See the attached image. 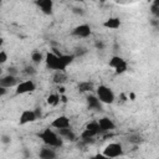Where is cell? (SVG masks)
Listing matches in <instances>:
<instances>
[{"instance_id":"obj_25","label":"cell","mask_w":159,"mask_h":159,"mask_svg":"<svg viewBox=\"0 0 159 159\" xmlns=\"http://www.w3.org/2000/svg\"><path fill=\"white\" fill-rule=\"evenodd\" d=\"M24 72H25L26 75H29V76H34V75H36V70H35L32 66H26L25 70H24Z\"/></svg>"},{"instance_id":"obj_34","label":"cell","mask_w":159,"mask_h":159,"mask_svg":"<svg viewBox=\"0 0 159 159\" xmlns=\"http://www.w3.org/2000/svg\"><path fill=\"white\" fill-rule=\"evenodd\" d=\"M96 47L99 48V50H103L104 48V45H103V42H96Z\"/></svg>"},{"instance_id":"obj_39","label":"cell","mask_w":159,"mask_h":159,"mask_svg":"<svg viewBox=\"0 0 159 159\" xmlns=\"http://www.w3.org/2000/svg\"><path fill=\"white\" fill-rule=\"evenodd\" d=\"M107 159H111V158H107Z\"/></svg>"},{"instance_id":"obj_27","label":"cell","mask_w":159,"mask_h":159,"mask_svg":"<svg viewBox=\"0 0 159 159\" xmlns=\"http://www.w3.org/2000/svg\"><path fill=\"white\" fill-rule=\"evenodd\" d=\"M6 61H7V53L4 50H1L0 51V63H5Z\"/></svg>"},{"instance_id":"obj_13","label":"cell","mask_w":159,"mask_h":159,"mask_svg":"<svg viewBox=\"0 0 159 159\" xmlns=\"http://www.w3.org/2000/svg\"><path fill=\"white\" fill-rule=\"evenodd\" d=\"M98 124H99V129H101V133H104V132H109L112 129H114L116 124L113 123L112 119H109L108 117H103L98 120Z\"/></svg>"},{"instance_id":"obj_29","label":"cell","mask_w":159,"mask_h":159,"mask_svg":"<svg viewBox=\"0 0 159 159\" xmlns=\"http://www.w3.org/2000/svg\"><path fill=\"white\" fill-rule=\"evenodd\" d=\"M72 11H73V14H76V15H80V16L84 15V10H83L82 7H73V9H72Z\"/></svg>"},{"instance_id":"obj_5","label":"cell","mask_w":159,"mask_h":159,"mask_svg":"<svg viewBox=\"0 0 159 159\" xmlns=\"http://www.w3.org/2000/svg\"><path fill=\"white\" fill-rule=\"evenodd\" d=\"M36 89V84L34 81L31 80H26V81H22L20 82L17 86H16V91L15 93L16 94H25V93H31Z\"/></svg>"},{"instance_id":"obj_15","label":"cell","mask_w":159,"mask_h":159,"mask_svg":"<svg viewBox=\"0 0 159 159\" xmlns=\"http://www.w3.org/2000/svg\"><path fill=\"white\" fill-rule=\"evenodd\" d=\"M87 106L89 109H93V111H102V102L98 99L97 96H93V94H89L87 97Z\"/></svg>"},{"instance_id":"obj_8","label":"cell","mask_w":159,"mask_h":159,"mask_svg":"<svg viewBox=\"0 0 159 159\" xmlns=\"http://www.w3.org/2000/svg\"><path fill=\"white\" fill-rule=\"evenodd\" d=\"M45 62L46 66L51 70H55L56 72L58 71V56L53 52H47L45 56Z\"/></svg>"},{"instance_id":"obj_16","label":"cell","mask_w":159,"mask_h":159,"mask_svg":"<svg viewBox=\"0 0 159 159\" xmlns=\"http://www.w3.org/2000/svg\"><path fill=\"white\" fill-rule=\"evenodd\" d=\"M58 135L62 139L70 140V142H75L76 140V134L73 133V130L68 127V128H63V129H58Z\"/></svg>"},{"instance_id":"obj_22","label":"cell","mask_w":159,"mask_h":159,"mask_svg":"<svg viewBox=\"0 0 159 159\" xmlns=\"http://www.w3.org/2000/svg\"><path fill=\"white\" fill-rule=\"evenodd\" d=\"M150 12L154 17L159 19V0H154L150 6Z\"/></svg>"},{"instance_id":"obj_17","label":"cell","mask_w":159,"mask_h":159,"mask_svg":"<svg viewBox=\"0 0 159 159\" xmlns=\"http://www.w3.org/2000/svg\"><path fill=\"white\" fill-rule=\"evenodd\" d=\"M40 159H56V152L48 147V148H42L39 153Z\"/></svg>"},{"instance_id":"obj_32","label":"cell","mask_w":159,"mask_h":159,"mask_svg":"<svg viewBox=\"0 0 159 159\" xmlns=\"http://www.w3.org/2000/svg\"><path fill=\"white\" fill-rule=\"evenodd\" d=\"M34 112H35V114H36V118H37V119H39V118H41L42 113H41V109H40V108H35V109H34Z\"/></svg>"},{"instance_id":"obj_28","label":"cell","mask_w":159,"mask_h":159,"mask_svg":"<svg viewBox=\"0 0 159 159\" xmlns=\"http://www.w3.org/2000/svg\"><path fill=\"white\" fill-rule=\"evenodd\" d=\"M10 142H11V137H10V135H7V134H2V135H1V143H4V144H10Z\"/></svg>"},{"instance_id":"obj_18","label":"cell","mask_w":159,"mask_h":159,"mask_svg":"<svg viewBox=\"0 0 159 159\" xmlns=\"http://www.w3.org/2000/svg\"><path fill=\"white\" fill-rule=\"evenodd\" d=\"M103 26L107 27V29H113V30L119 29V26H120V20H119V17H109V19H107V20L103 22Z\"/></svg>"},{"instance_id":"obj_31","label":"cell","mask_w":159,"mask_h":159,"mask_svg":"<svg viewBox=\"0 0 159 159\" xmlns=\"http://www.w3.org/2000/svg\"><path fill=\"white\" fill-rule=\"evenodd\" d=\"M89 159H107V157L104 154H96V155L91 157Z\"/></svg>"},{"instance_id":"obj_9","label":"cell","mask_w":159,"mask_h":159,"mask_svg":"<svg viewBox=\"0 0 159 159\" xmlns=\"http://www.w3.org/2000/svg\"><path fill=\"white\" fill-rule=\"evenodd\" d=\"M36 119H37V118H36V114H35L34 111L25 109V111H22L21 114H20L19 123H20L21 125H24V124H26V123H32V122H35Z\"/></svg>"},{"instance_id":"obj_14","label":"cell","mask_w":159,"mask_h":159,"mask_svg":"<svg viewBox=\"0 0 159 159\" xmlns=\"http://www.w3.org/2000/svg\"><path fill=\"white\" fill-rule=\"evenodd\" d=\"M36 5L41 9V11L45 15H51L52 14V10H53L52 0H40V1H36Z\"/></svg>"},{"instance_id":"obj_35","label":"cell","mask_w":159,"mask_h":159,"mask_svg":"<svg viewBox=\"0 0 159 159\" xmlns=\"http://www.w3.org/2000/svg\"><path fill=\"white\" fill-rule=\"evenodd\" d=\"M0 94L1 96H5L6 94V88L5 87H0Z\"/></svg>"},{"instance_id":"obj_11","label":"cell","mask_w":159,"mask_h":159,"mask_svg":"<svg viewBox=\"0 0 159 159\" xmlns=\"http://www.w3.org/2000/svg\"><path fill=\"white\" fill-rule=\"evenodd\" d=\"M73 58H75V55H61V56H58V71L65 72L67 66L72 63Z\"/></svg>"},{"instance_id":"obj_10","label":"cell","mask_w":159,"mask_h":159,"mask_svg":"<svg viewBox=\"0 0 159 159\" xmlns=\"http://www.w3.org/2000/svg\"><path fill=\"white\" fill-rule=\"evenodd\" d=\"M51 127L56 128L57 130L58 129H63V128H68L70 127V118L66 117V116H60V117L55 118L51 122Z\"/></svg>"},{"instance_id":"obj_2","label":"cell","mask_w":159,"mask_h":159,"mask_svg":"<svg viewBox=\"0 0 159 159\" xmlns=\"http://www.w3.org/2000/svg\"><path fill=\"white\" fill-rule=\"evenodd\" d=\"M97 97H98V99L102 103H106V104H111V103L114 102V93H113V91L109 87L104 86V84L98 86V88H97Z\"/></svg>"},{"instance_id":"obj_37","label":"cell","mask_w":159,"mask_h":159,"mask_svg":"<svg viewBox=\"0 0 159 159\" xmlns=\"http://www.w3.org/2000/svg\"><path fill=\"white\" fill-rule=\"evenodd\" d=\"M129 98H130L132 101H134V98H135V96H134V93H129Z\"/></svg>"},{"instance_id":"obj_6","label":"cell","mask_w":159,"mask_h":159,"mask_svg":"<svg viewBox=\"0 0 159 159\" xmlns=\"http://www.w3.org/2000/svg\"><path fill=\"white\" fill-rule=\"evenodd\" d=\"M98 133H101V129H99V124L98 122H91L86 125L84 130L82 132L81 134V138L82 139H87V138H93L94 135H97Z\"/></svg>"},{"instance_id":"obj_36","label":"cell","mask_w":159,"mask_h":159,"mask_svg":"<svg viewBox=\"0 0 159 159\" xmlns=\"http://www.w3.org/2000/svg\"><path fill=\"white\" fill-rule=\"evenodd\" d=\"M58 92H60L61 94H63V93H65V88H63L62 86H58Z\"/></svg>"},{"instance_id":"obj_21","label":"cell","mask_w":159,"mask_h":159,"mask_svg":"<svg viewBox=\"0 0 159 159\" xmlns=\"http://www.w3.org/2000/svg\"><path fill=\"white\" fill-rule=\"evenodd\" d=\"M66 81V75H65V72H56L55 75H53V82L56 83V84H62L63 82Z\"/></svg>"},{"instance_id":"obj_23","label":"cell","mask_w":159,"mask_h":159,"mask_svg":"<svg viewBox=\"0 0 159 159\" xmlns=\"http://www.w3.org/2000/svg\"><path fill=\"white\" fill-rule=\"evenodd\" d=\"M31 60H32V62H35V63H40V62H42L45 58H43V55H42L40 51H34V52L31 53Z\"/></svg>"},{"instance_id":"obj_4","label":"cell","mask_w":159,"mask_h":159,"mask_svg":"<svg viewBox=\"0 0 159 159\" xmlns=\"http://www.w3.org/2000/svg\"><path fill=\"white\" fill-rule=\"evenodd\" d=\"M103 154L107 157V158H118V157H122L123 155V148L119 143H109L104 150H103Z\"/></svg>"},{"instance_id":"obj_26","label":"cell","mask_w":159,"mask_h":159,"mask_svg":"<svg viewBox=\"0 0 159 159\" xmlns=\"http://www.w3.org/2000/svg\"><path fill=\"white\" fill-rule=\"evenodd\" d=\"M84 53H87V50H86L84 47H77V48H76L75 57H76V56H82V55H84Z\"/></svg>"},{"instance_id":"obj_12","label":"cell","mask_w":159,"mask_h":159,"mask_svg":"<svg viewBox=\"0 0 159 159\" xmlns=\"http://www.w3.org/2000/svg\"><path fill=\"white\" fill-rule=\"evenodd\" d=\"M20 82L16 78V76H11V75H6L2 76L0 78V87H5V88H10V87H15L17 86Z\"/></svg>"},{"instance_id":"obj_1","label":"cell","mask_w":159,"mask_h":159,"mask_svg":"<svg viewBox=\"0 0 159 159\" xmlns=\"http://www.w3.org/2000/svg\"><path fill=\"white\" fill-rule=\"evenodd\" d=\"M37 135H39L40 139H42V142L45 144H47L51 148H60L63 144V139L57 133H55L52 129H50V128H45Z\"/></svg>"},{"instance_id":"obj_33","label":"cell","mask_w":159,"mask_h":159,"mask_svg":"<svg viewBox=\"0 0 159 159\" xmlns=\"http://www.w3.org/2000/svg\"><path fill=\"white\" fill-rule=\"evenodd\" d=\"M24 157H25V159H29V158L31 157V153H30L29 149H26V148L24 149Z\"/></svg>"},{"instance_id":"obj_30","label":"cell","mask_w":159,"mask_h":159,"mask_svg":"<svg viewBox=\"0 0 159 159\" xmlns=\"http://www.w3.org/2000/svg\"><path fill=\"white\" fill-rule=\"evenodd\" d=\"M16 73H17V71H16V68L15 67H9L7 68V75H11V76H16Z\"/></svg>"},{"instance_id":"obj_20","label":"cell","mask_w":159,"mask_h":159,"mask_svg":"<svg viewBox=\"0 0 159 159\" xmlns=\"http://www.w3.org/2000/svg\"><path fill=\"white\" fill-rule=\"evenodd\" d=\"M60 101H61V96L57 93H52L47 97V103L50 106H57L60 103Z\"/></svg>"},{"instance_id":"obj_38","label":"cell","mask_w":159,"mask_h":159,"mask_svg":"<svg viewBox=\"0 0 159 159\" xmlns=\"http://www.w3.org/2000/svg\"><path fill=\"white\" fill-rule=\"evenodd\" d=\"M61 101H62V102H67V98H66V97L62 94V96H61Z\"/></svg>"},{"instance_id":"obj_7","label":"cell","mask_w":159,"mask_h":159,"mask_svg":"<svg viewBox=\"0 0 159 159\" xmlns=\"http://www.w3.org/2000/svg\"><path fill=\"white\" fill-rule=\"evenodd\" d=\"M71 35H73V36H76V37H87V36L91 35V26L87 25V24L78 25V26H76V27L72 30Z\"/></svg>"},{"instance_id":"obj_24","label":"cell","mask_w":159,"mask_h":159,"mask_svg":"<svg viewBox=\"0 0 159 159\" xmlns=\"http://www.w3.org/2000/svg\"><path fill=\"white\" fill-rule=\"evenodd\" d=\"M128 140L130 142V143H134V144H138V143H140L142 142V137L140 135H130L129 138H128Z\"/></svg>"},{"instance_id":"obj_3","label":"cell","mask_w":159,"mask_h":159,"mask_svg":"<svg viewBox=\"0 0 159 159\" xmlns=\"http://www.w3.org/2000/svg\"><path fill=\"white\" fill-rule=\"evenodd\" d=\"M108 65H109V67L114 68V72H116L117 75H120V73L125 72L127 68H128V65H127L125 60L122 58L120 56H113V57L109 60V63H108Z\"/></svg>"},{"instance_id":"obj_19","label":"cell","mask_w":159,"mask_h":159,"mask_svg":"<svg viewBox=\"0 0 159 159\" xmlns=\"http://www.w3.org/2000/svg\"><path fill=\"white\" fill-rule=\"evenodd\" d=\"M78 91L80 92H91L93 89V83L88 82V81H84V82H80L78 86H77Z\"/></svg>"}]
</instances>
